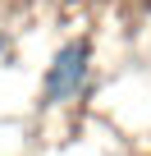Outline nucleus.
<instances>
[{
  "label": "nucleus",
  "instance_id": "f257e3e1",
  "mask_svg": "<svg viewBox=\"0 0 151 156\" xmlns=\"http://www.w3.org/2000/svg\"><path fill=\"white\" fill-rule=\"evenodd\" d=\"M83 78H87V46L73 41V46H64L55 55V64L46 73V101H69L83 87Z\"/></svg>",
  "mask_w": 151,
  "mask_h": 156
}]
</instances>
